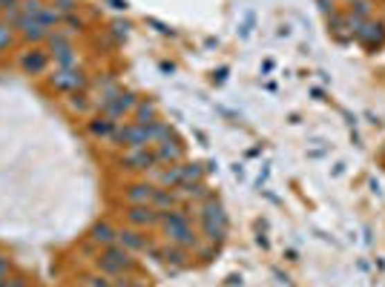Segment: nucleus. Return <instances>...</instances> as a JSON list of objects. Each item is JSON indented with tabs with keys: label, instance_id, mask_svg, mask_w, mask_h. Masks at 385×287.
Instances as JSON below:
<instances>
[{
	"label": "nucleus",
	"instance_id": "nucleus-1",
	"mask_svg": "<svg viewBox=\"0 0 385 287\" xmlns=\"http://www.w3.org/2000/svg\"><path fill=\"white\" fill-rule=\"evenodd\" d=\"M159 227L164 230L167 244L184 247V250H199V247H202V233H199V230H192L190 216H187V210H184V207L164 210Z\"/></svg>",
	"mask_w": 385,
	"mask_h": 287
},
{
	"label": "nucleus",
	"instance_id": "nucleus-2",
	"mask_svg": "<svg viewBox=\"0 0 385 287\" xmlns=\"http://www.w3.org/2000/svg\"><path fill=\"white\" fill-rule=\"evenodd\" d=\"M95 267H98L104 276H124L129 270H136V259H132V253L124 250L121 244H109V247H104V253L98 256Z\"/></svg>",
	"mask_w": 385,
	"mask_h": 287
},
{
	"label": "nucleus",
	"instance_id": "nucleus-3",
	"mask_svg": "<svg viewBox=\"0 0 385 287\" xmlns=\"http://www.w3.org/2000/svg\"><path fill=\"white\" fill-rule=\"evenodd\" d=\"M49 86L55 92H61V95H72V92H84L89 86V78H87V72L81 66H75V69H55L49 75Z\"/></svg>",
	"mask_w": 385,
	"mask_h": 287
},
{
	"label": "nucleus",
	"instance_id": "nucleus-4",
	"mask_svg": "<svg viewBox=\"0 0 385 287\" xmlns=\"http://www.w3.org/2000/svg\"><path fill=\"white\" fill-rule=\"evenodd\" d=\"M118 167L127 169V172H152V169H159V156H156V149L147 147V149H127L124 156L118 158Z\"/></svg>",
	"mask_w": 385,
	"mask_h": 287
},
{
	"label": "nucleus",
	"instance_id": "nucleus-5",
	"mask_svg": "<svg viewBox=\"0 0 385 287\" xmlns=\"http://www.w3.org/2000/svg\"><path fill=\"white\" fill-rule=\"evenodd\" d=\"M124 219H127L129 227H136V230H150V227H159L161 210H156L152 204H127Z\"/></svg>",
	"mask_w": 385,
	"mask_h": 287
},
{
	"label": "nucleus",
	"instance_id": "nucleus-6",
	"mask_svg": "<svg viewBox=\"0 0 385 287\" xmlns=\"http://www.w3.org/2000/svg\"><path fill=\"white\" fill-rule=\"evenodd\" d=\"M141 98H138V95L136 92H132V89H121L118 95H115V98L101 109L104 115H109V118L112 121H124V118H129V115H132V109H136V104H138Z\"/></svg>",
	"mask_w": 385,
	"mask_h": 287
},
{
	"label": "nucleus",
	"instance_id": "nucleus-7",
	"mask_svg": "<svg viewBox=\"0 0 385 287\" xmlns=\"http://www.w3.org/2000/svg\"><path fill=\"white\" fill-rule=\"evenodd\" d=\"M354 41L357 44H362L365 49H379L382 44H385V24L382 21H365L362 24V29L354 35Z\"/></svg>",
	"mask_w": 385,
	"mask_h": 287
},
{
	"label": "nucleus",
	"instance_id": "nucleus-8",
	"mask_svg": "<svg viewBox=\"0 0 385 287\" xmlns=\"http://www.w3.org/2000/svg\"><path fill=\"white\" fill-rule=\"evenodd\" d=\"M17 64H21L24 75H44L46 66H49V52L41 49V46H32V49H26L21 55V61H17Z\"/></svg>",
	"mask_w": 385,
	"mask_h": 287
},
{
	"label": "nucleus",
	"instance_id": "nucleus-9",
	"mask_svg": "<svg viewBox=\"0 0 385 287\" xmlns=\"http://www.w3.org/2000/svg\"><path fill=\"white\" fill-rule=\"evenodd\" d=\"M156 189H159V187L147 178V181H132V184H127L121 196H124L127 204H152V196H156Z\"/></svg>",
	"mask_w": 385,
	"mask_h": 287
},
{
	"label": "nucleus",
	"instance_id": "nucleus-10",
	"mask_svg": "<svg viewBox=\"0 0 385 287\" xmlns=\"http://www.w3.org/2000/svg\"><path fill=\"white\" fill-rule=\"evenodd\" d=\"M115 244H121L124 250H129V253H141L144 247L150 244V239L141 233V230H136V227H124V230H118V239H115Z\"/></svg>",
	"mask_w": 385,
	"mask_h": 287
},
{
	"label": "nucleus",
	"instance_id": "nucleus-11",
	"mask_svg": "<svg viewBox=\"0 0 385 287\" xmlns=\"http://www.w3.org/2000/svg\"><path fill=\"white\" fill-rule=\"evenodd\" d=\"M115 127H118V121H112L109 115H104V112L92 115V118L87 121V132H89L92 138H101V141H109V138H112Z\"/></svg>",
	"mask_w": 385,
	"mask_h": 287
},
{
	"label": "nucleus",
	"instance_id": "nucleus-12",
	"mask_svg": "<svg viewBox=\"0 0 385 287\" xmlns=\"http://www.w3.org/2000/svg\"><path fill=\"white\" fill-rule=\"evenodd\" d=\"M156 149V156H159V164L161 167H170V164H181L184 161V144H179L176 138H170L159 147H152Z\"/></svg>",
	"mask_w": 385,
	"mask_h": 287
},
{
	"label": "nucleus",
	"instance_id": "nucleus-13",
	"mask_svg": "<svg viewBox=\"0 0 385 287\" xmlns=\"http://www.w3.org/2000/svg\"><path fill=\"white\" fill-rule=\"evenodd\" d=\"M152 184L156 187H170V189H176L184 184V176H181V164H170V167H159V169H152Z\"/></svg>",
	"mask_w": 385,
	"mask_h": 287
},
{
	"label": "nucleus",
	"instance_id": "nucleus-14",
	"mask_svg": "<svg viewBox=\"0 0 385 287\" xmlns=\"http://www.w3.org/2000/svg\"><path fill=\"white\" fill-rule=\"evenodd\" d=\"M49 64H55V69H75V66H78V52H75L72 44L49 49Z\"/></svg>",
	"mask_w": 385,
	"mask_h": 287
},
{
	"label": "nucleus",
	"instance_id": "nucleus-15",
	"mask_svg": "<svg viewBox=\"0 0 385 287\" xmlns=\"http://www.w3.org/2000/svg\"><path fill=\"white\" fill-rule=\"evenodd\" d=\"M115 239H118V230H115L109 221H98L92 230H89V241L95 244V247H109V244H115Z\"/></svg>",
	"mask_w": 385,
	"mask_h": 287
},
{
	"label": "nucleus",
	"instance_id": "nucleus-16",
	"mask_svg": "<svg viewBox=\"0 0 385 287\" xmlns=\"http://www.w3.org/2000/svg\"><path fill=\"white\" fill-rule=\"evenodd\" d=\"M159 261L167 264V267H176V270H181V267H187V261H190V250H184V247H176V244H164Z\"/></svg>",
	"mask_w": 385,
	"mask_h": 287
},
{
	"label": "nucleus",
	"instance_id": "nucleus-17",
	"mask_svg": "<svg viewBox=\"0 0 385 287\" xmlns=\"http://www.w3.org/2000/svg\"><path fill=\"white\" fill-rule=\"evenodd\" d=\"M184 204V198L179 196V189H170V187H159L156 189V196H152V207L156 210H176V207H181Z\"/></svg>",
	"mask_w": 385,
	"mask_h": 287
},
{
	"label": "nucleus",
	"instance_id": "nucleus-18",
	"mask_svg": "<svg viewBox=\"0 0 385 287\" xmlns=\"http://www.w3.org/2000/svg\"><path fill=\"white\" fill-rule=\"evenodd\" d=\"M132 121L136 124H152V121H159V104L156 101H150V98H141L136 104V109H132Z\"/></svg>",
	"mask_w": 385,
	"mask_h": 287
},
{
	"label": "nucleus",
	"instance_id": "nucleus-19",
	"mask_svg": "<svg viewBox=\"0 0 385 287\" xmlns=\"http://www.w3.org/2000/svg\"><path fill=\"white\" fill-rule=\"evenodd\" d=\"M147 132H150V144L152 147H159V144H164V141H170V138H176V132H172V127L167 124V121H152V124H147Z\"/></svg>",
	"mask_w": 385,
	"mask_h": 287
},
{
	"label": "nucleus",
	"instance_id": "nucleus-20",
	"mask_svg": "<svg viewBox=\"0 0 385 287\" xmlns=\"http://www.w3.org/2000/svg\"><path fill=\"white\" fill-rule=\"evenodd\" d=\"M348 17H357V21H371V0H351V3H348Z\"/></svg>",
	"mask_w": 385,
	"mask_h": 287
},
{
	"label": "nucleus",
	"instance_id": "nucleus-21",
	"mask_svg": "<svg viewBox=\"0 0 385 287\" xmlns=\"http://www.w3.org/2000/svg\"><path fill=\"white\" fill-rule=\"evenodd\" d=\"M181 176H184V184L187 181H204V167L196 161H181Z\"/></svg>",
	"mask_w": 385,
	"mask_h": 287
},
{
	"label": "nucleus",
	"instance_id": "nucleus-22",
	"mask_svg": "<svg viewBox=\"0 0 385 287\" xmlns=\"http://www.w3.org/2000/svg\"><path fill=\"white\" fill-rule=\"evenodd\" d=\"M15 26L6 24V21H0V52H9L15 46Z\"/></svg>",
	"mask_w": 385,
	"mask_h": 287
},
{
	"label": "nucleus",
	"instance_id": "nucleus-23",
	"mask_svg": "<svg viewBox=\"0 0 385 287\" xmlns=\"http://www.w3.org/2000/svg\"><path fill=\"white\" fill-rule=\"evenodd\" d=\"M66 107H69L72 112H87V109L92 107V101L87 98V95H84V92H72V95H69V98H66Z\"/></svg>",
	"mask_w": 385,
	"mask_h": 287
},
{
	"label": "nucleus",
	"instance_id": "nucleus-24",
	"mask_svg": "<svg viewBox=\"0 0 385 287\" xmlns=\"http://www.w3.org/2000/svg\"><path fill=\"white\" fill-rule=\"evenodd\" d=\"M44 9L41 0H21V15H29V17H37Z\"/></svg>",
	"mask_w": 385,
	"mask_h": 287
},
{
	"label": "nucleus",
	"instance_id": "nucleus-25",
	"mask_svg": "<svg viewBox=\"0 0 385 287\" xmlns=\"http://www.w3.org/2000/svg\"><path fill=\"white\" fill-rule=\"evenodd\" d=\"M52 9L57 12V15H72V9H75V0H55V3H52Z\"/></svg>",
	"mask_w": 385,
	"mask_h": 287
},
{
	"label": "nucleus",
	"instance_id": "nucleus-26",
	"mask_svg": "<svg viewBox=\"0 0 385 287\" xmlns=\"http://www.w3.org/2000/svg\"><path fill=\"white\" fill-rule=\"evenodd\" d=\"M12 276V259L6 253H0V281H6Z\"/></svg>",
	"mask_w": 385,
	"mask_h": 287
},
{
	"label": "nucleus",
	"instance_id": "nucleus-27",
	"mask_svg": "<svg viewBox=\"0 0 385 287\" xmlns=\"http://www.w3.org/2000/svg\"><path fill=\"white\" fill-rule=\"evenodd\" d=\"M112 35H115V37H127V35H129V24H127V21H115V24H112Z\"/></svg>",
	"mask_w": 385,
	"mask_h": 287
},
{
	"label": "nucleus",
	"instance_id": "nucleus-28",
	"mask_svg": "<svg viewBox=\"0 0 385 287\" xmlns=\"http://www.w3.org/2000/svg\"><path fill=\"white\" fill-rule=\"evenodd\" d=\"M87 287H115L107 276H92V279H87Z\"/></svg>",
	"mask_w": 385,
	"mask_h": 287
},
{
	"label": "nucleus",
	"instance_id": "nucleus-29",
	"mask_svg": "<svg viewBox=\"0 0 385 287\" xmlns=\"http://www.w3.org/2000/svg\"><path fill=\"white\" fill-rule=\"evenodd\" d=\"M3 287H29V279L26 276H9L3 281Z\"/></svg>",
	"mask_w": 385,
	"mask_h": 287
},
{
	"label": "nucleus",
	"instance_id": "nucleus-30",
	"mask_svg": "<svg viewBox=\"0 0 385 287\" xmlns=\"http://www.w3.org/2000/svg\"><path fill=\"white\" fill-rule=\"evenodd\" d=\"M64 24L72 26L69 32H81V29H84V21H81V17H75V15H66V17H64Z\"/></svg>",
	"mask_w": 385,
	"mask_h": 287
},
{
	"label": "nucleus",
	"instance_id": "nucleus-31",
	"mask_svg": "<svg viewBox=\"0 0 385 287\" xmlns=\"http://www.w3.org/2000/svg\"><path fill=\"white\" fill-rule=\"evenodd\" d=\"M112 9H127V0H109Z\"/></svg>",
	"mask_w": 385,
	"mask_h": 287
},
{
	"label": "nucleus",
	"instance_id": "nucleus-32",
	"mask_svg": "<svg viewBox=\"0 0 385 287\" xmlns=\"http://www.w3.org/2000/svg\"><path fill=\"white\" fill-rule=\"evenodd\" d=\"M382 158H385V147H382Z\"/></svg>",
	"mask_w": 385,
	"mask_h": 287
},
{
	"label": "nucleus",
	"instance_id": "nucleus-33",
	"mask_svg": "<svg viewBox=\"0 0 385 287\" xmlns=\"http://www.w3.org/2000/svg\"><path fill=\"white\" fill-rule=\"evenodd\" d=\"M0 287H3V281H0Z\"/></svg>",
	"mask_w": 385,
	"mask_h": 287
}]
</instances>
